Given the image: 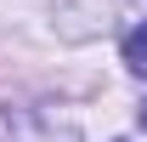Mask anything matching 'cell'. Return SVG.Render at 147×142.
Listing matches in <instances>:
<instances>
[{"label": "cell", "instance_id": "7a4b0ae2", "mask_svg": "<svg viewBox=\"0 0 147 142\" xmlns=\"http://www.w3.org/2000/svg\"><path fill=\"white\" fill-rule=\"evenodd\" d=\"M119 57H125V68L136 74V80H147V23L125 29V40H119Z\"/></svg>", "mask_w": 147, "mask_h": 142}, {"label": "cell", "instance_id": "3957f363", "mask_svg": "<svg viewBox=\"0 0 147 142\" xmlns=\"http://www.w3.org/2000/svg\"><path fill=\"white\" fill-rule=\"evenodd\" d=\"M142 125H147V102H142Z\"/></svg>", "mask_w": 147, "mask_h": 142}, {"label": "cell", "instance_id": "6da1fadb", "mask_svg": "<svg viewBox=\"0 0 147 142\" xmlns=\"http://www.w3.org/2000/svg\"><path fill=\"white\" fill-rule=\"evenodd\" d=\"M0 142H85L79 125L57 108H40V102H11L0 108Z\"/></svg>", "mask_w": 147, "mask_h": 142}]
</instances>
